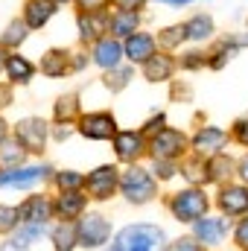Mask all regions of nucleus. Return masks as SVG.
Instances as JSON below:
<instances>
[{
	"mask_svg": "<svg viewBox=\"0 0 248 251\" xmlns=\"http://www.w3.org/2000/svg\"><path fill=\"white\" fill-rule=\"evenodd\" d=\"M47 134H50V126L41 117H24L15 123V137L18 143L29 152V155H41L44 146H47Z\"/></svg>",
	"mask_w": 248,
	"mask_h": 251,
	"instance_id": "obj_7",
	"label": "nucleus"
},
{
	"mask_svg": "<svg viewBox=\"0 0 248 251\" xmlns=\"http://www.w3.org/2000/svg\"><path fill=\"white\" fill-rule=\"evenodd\" d=\"M146 149H149V140H146L143 131H117V137H114V152L128 167L137 164Z\"/></svg>",
	"mask_w": 248,
	"mask_h": 251,
	"instance_id": "obj_11",
	"label": "nucleus"
},
{
	"mask_svg": "<svg viewBox=\"0 0 248 251\" xmlns=\"http://www.w3.org/2000/svg\"><path fill=\"white\" fill-rule=\"evenodd\" d=\"M190 59H184V67H198V64H204V59H201V53H187Z\"/></svg>",
	"mask_w": 248,
	"mask_h": 251,
	"instance_id": "obj_41",
	"label": "nucleus"
},
{
	"mask_svg": "<svg viewBox=\"0 0 248 251\" xmlns=\"http://www.w3.org/2000/svg\"><path fill=\"white\" fill-rule=\"evenodd\" d=\"M29 152L18 143V137H6L0 143V170H15V167H24V158Z\"/></svg>",
	"mask_w": 248,
	"mask_h": 251,
	"instance_id": "obj_25",
	"label": "nucleus"
},
{
	"mask_svg": "<svg viewBox=\"0 0 248 251\" xmlns=\"http://www.w3.org/2000/svg\"><path fill=\"white\" fill-rule=\"evenodd\" d=\"M85 207H88V193L85 190H67V193H59V199H56V216L64 219V222L82 219Z\"/></svg>",
	"mask_w": 248,
	"mask_h": 251,
	"instance_id": "obj_17",
	"label": "nucleus"
},
{
	"mask_svg": "<svg viewBox=\"0 0 248 251\" xmlns=\"http://www.w3.org/2000/svg\"><path fill=\"white\" fill-rule=\"evenodd\" d=\"M167 249V234L158 225L149 222H134L117 231L111 251H164Z\"/></svg>",
	"mask_w": 248,
	"mask_h": 251,
	"instance_id": "obj_1",
	"label": "nucleus"
},
{
	"mask_svg": "<svg viewBox=\"0 0 248 251\" xmlns=\"http://www.w3.org/2000/svg\"><path fill=\"white\" fill-rule=\"evenodd\" d=\"M158 3H167V6H190L193 0H158Z\"/></svg>",
	"mask_w": 248,
	"mask_h": 251,
	"instance_id": "obj_42",
	"label": "nucleus"
},
{
	"mask_svg": "<svg viewBox=\"0 0 248 251\" xmlns=\"http://www.w3.org/2000/svg\"><path fill=\"white\" fill-rule=\"evenodd\" d=\"M50 240H53V249L56 251H73V246H79V234H76V222H59L53 231H50Z\"/></svg>",
	"mask_w": 248,
	"mask_h": 251,
	"instance_id": "obj_26",
	"label": "nucleus"
},
{
	"mask_svg": "<svg viewBox=\"0 0 248 251\" xmlns=\"http://www.w3.org/2000/svg\"><path fill=\"white\" fill-rule=\"evenodd\" d=\"M73 3L79 6L82 15H102L108 9V3H114V0H73Z\"/></svg>",
	"mask_w": 248,
	"mask_h": 251,
	"instance_id": "obj_34",
	"label": "nucleus"
},
{
	"mask_svg": "<svg viewBox=\"0 0 248 251\" xmlns=\"http://www.w3.org/2000/svg\"><path fill=\"white\" fill-rule=\"evenodd\" d=\"M26 24L24 21H12L6 29H3V35H0V47L3 50H18V44H24L26 41Z\"/></svg>",
	"mask_w": 248,
	"mask_h": 251,
	"instance_id": "obj_28",
	"label": "nucleus"
},
{
	"mask_svg": "<svg viewBox=\"0 0 248 251\" xmlns=\"http://www.w3.org/2000/svg\"><path fill=\"white\" fill-rule=\"evenodd\" d=\"M228 234V222L222 216H201L198 222H193V237L201 246H219Z\"/></svg>",
	"mask_w": 248,
	"mask_h": 251,
	"instance_id": "obj_16",
	"label": "nucleus"
},
{
	"mask_svg": "<svg viewBox=\"0 0 248 251\" xmlns=\"http://www.w3.org/2000/svg\"><path fill=\"white\" fill-rule=\"evenodd\" d=\"M6 76L15 85H29L35 76V64L24 56H18V53H12V56H6Z\"/></svg>",
	"mask_w": 248,
	"mask_h": 251,
	"instance_id": "obj_21",
	"label": "nucleus"
},
{
	"mask_svg": "<svg viewBox=\"0 0 248 251\" xmlns=\"http://www.w3.org/2000/svg\"><path fill=\"white\" fill-rule=\"evenodd\" d=\"M76 26H79V38L82 41H99L102 32H108V21L102 15H82L79 12Z\"/></svg>",
	"mask_w": 248,
	"mask_h": 251,
	"instance_id": "obj_22",
	"label": "nucleus"
},
{
	"mask_svg": "<svg viewBox=\"0 0 248 251\" xmlns=\"http://www.w3.org/2000/svg\"><path fill=\"white\" fill-rule=\"evenodd\" d=\"M6 137H9V128H6V123H3V120H0V143H3Z\"/></svg>",
	"mask_w": 248,
	"mask_h": 251,
	"instance_id": "obj_43",
	"label": "nucleus"
},
{
	"mask_svg": "<svg viewBox=\"0 0 248 251\" xmlns=\"http://www.w3.org/2000/svg\"><path fill=\"white\" fill-rule=\"evenodd\" d=\"M175 173H181V170H175V161H155V176H158L161 181L173 178Z\"/></svg>",
	"mask_w": 248,
	"mask_h": 251,
	"instance_id": "obj_37",
	"label": "nucleus"
},
{
	"mask_svg": "<svg viewBox=\"0 0 248 251\" xmlns=\"http://www.w3.org/2000/svg\"><path fill=\"white\" fill-rule=\"evenodd\" d=\"M123 59H125V53H123L120 38H114V35H102L99 41H94L91 62L97 64V67H102V70H114V67H120Z\"/></svg>",
	"mask_w": 248,
	"mask_h": 251,
	"instance_id": "obj_13",
	"label": "nucleus"
},
{
	"mask_svg": "<svg viewBox=\"0 0 248 251\" xmlns=\"http://www.w3.org/2000/svg\"><path fill=\"white\" fill-rule=\"evenodd\" d=\"M50 3H56V6H59V3H70V0H50Z\"/></svg>",
	"mask_w": 248,
	"mask_h": 251,
	"instance_id": "obj_45",
	"label": "nucleus"
},
{
	"mask_svg": "<svg viewBox=\"0 0 248 251\" xmlns=\"http://www.w3.org/2000/svg\"><path fill=\"white\" fill-rule=\"evenodd\" d=\"M76 114H79V102H76L73 94H70V97H62V100L56 102V123H70Z\"/></svg>",
	"mask_w": 248,
	"mask_h": 251,
	"instance_id": "obj_30",
	"label": "nucleus"
},
{
	"mask_svg": "<svg viewBox=\"0 0 248 251\" xmlns=\"http://www.w3.org/2000/svg\"><path fill=\"white\" fill-rule=\"evenodd\" d=\"M137 24H140V15H137V12H131V9H117V12L111 15V21H108V32H111L114 38H128V35L137 32Z\"/></svg>",
	"mask_w": 248,
	"mask_h": 251,
	"instance_id": "obj_20",
	"label": "nucleus"
},
{
	"mask_svg": "<svg viewBox=\"0 0 248 251\" xmlns=\"http://www.w3.org/2000/svg\"><path fill=\"white\" fill-rule=\"evenodd\" d=\"M117 190H120V170L111 167V164H102V167L91 170L88 178H85V193H88V199H94V201H105V199H111Z\"/></svg>",
	"mask_w": 248,
	"mask_h": 251,
	"instance_id": "obj_5",
	"label": "nucleus"
},
{
	"mask_svg": "<svg viewBox=\"0 0 248 251\" xmlns=\"http://www.w3.org/2000/svg\"><path fill=\"white\" fill-rule=\"evenodd\" d=\"M18 210L24 225H47L56 213V201H50L47 196H26L18 204Z\"/></svg>",
	"mask_w": 248,
	"mask_h": 251,
	"instance_id": "obj_12",
	"label": "nucleus"
},
{
	"mask_svg": "<svg viewBox=\"0 0 248 251\" xmlns=\"http://www.w3.org/2000/svg\"><path fill=\"white\" fill-rule=\"evenodd\" d=\"M231 137H234L237 143L248 146V117H240V120L234 123V128H231Z\"/></svg>",
	"mask_w": 248,
	"mask_h": 251,
	"instance_id": "obj_38",
	"label": "nucleus"
},
{
	"mask_svg": "<svg viewBox=\"0 0 248 251\" xmlns=\"http://www.w3.org/2000/svg\"><path fill=\"white\" fill-rule=\"evenodd\" d=\"M184 29H187V38L190 41H207L213 35V18L198 12V15H193L184 24Z\"/></svg>",
	"mask_w": 248,
	"mask_h": 251,
	"instance_id": "obj_27",
	"label": "nucleus"
},
{
	"mask_svg": "<svg viewBox=\"0 0 248 251\" xmlns=\"http://www.w3.org/2000/svg\"><path fill=\"white\" fill-rule=\"evenodd\" d=\"M123 53L131 64H146L158 53V38L149 32H134L123 41Z\"/></svg>",
	"mask_w": 248,
	"mask_h": 251,
	"instance_id": "obj_15",
	"label": "nucleus"
},
{
	"mask_svg": "<svg viewBox=\"0 0 248 251\" xmlns=\"http://www.w3.org/2000/svg\"><path fill=\"white\" fill-rule=\"evenodd\" d=\"M76 234H79V246L88 251L102 249L111 240V222L105 213H85L76 222Z\"/></svg>",
	"mask_w": 248,
	"mask_h": 251,
	"instance_id": "obj_4",
	"label": "nucleus"
},
{
	"mask_svg": "<svg viewBox=\"0 0 248 251\" xmlns=\"http://www.w3.org/2000/svg\"><path fill=\"white\" fill-rule=\"evenodd\" d=\"M128 76H131V70H128V67H114V70H108L105 85H108L111 91H120V88L128 85Z\"/></svg>",
	"mask_w": 248,
	"mask_h": 251,
	"instance_id": "obj_33",
	"label": "nucleus"
},
{
	"mask_svg": "<svg viewBox=\"0 0 248 251\" xmlns=\"http://www.w3.org/2000/svg\"><path fill=\"white\" fill-rule=\"evenodd\" d=\"M216 204L228 216H246L248 213V184H222Z\"/></svg>",
	"mask_w": 248,
	"mask_h": 251,
	"instance_id": "obj_14",
	"label": "nucleus"
},
{
	"mask_svg": "<svg viewBox=\"0 0 248 251\" xmlns=\"http://www.w3.org/2000/svg\"><path fill=\"white\" fill-rule=\"evenodd\" d=\"M44 225H24L21 222V228L9 237V243L3 246V251H26V249H32L41 237H44Z\"/></svg>",
	"mask_w": 248,
	"mask_h": 251,
	"instance_id": "obj_19",
	"label": "nucleus"
},
{
	"mask_svg": "<svg viewBox=\"0 0 248 251\" xmlns=\"http://www.w3.org/2000/svg\"><path fill=\"white\" fill-rule=\"evenodd\" d=\"M173 70H175V62L170 56H164V53H155L149 62L143 64V76L149 82H167L173 76Z\"/></svg>",
	"mask_w": 248,
	"mask_h": 251,
	"instance_id": "obj_24",
	"label": "nucleus"
},
{
	"mask_svg": "<svg viewBox=\"0 0 248 251\" xmlns=\"http://www.w3.org/2000/svg\"><path fill=\"white\" fill-rule=\"evenodd\" d=\"M120 193L125 196L128 204H146L158 196V181L149 170L131 164L125 173H120Z\"/></svg>",
	"mask_w": 248,
	"mask_h": 251,
	"instance_id": "obj_2",
	"label": "nucleus"
},
{
	"mask_svg": "<svg viewBox=\"0 0 248 251\" xmlns=\"http://www.w3.org/2000/svg\"><path fill=\"white\" fill-rule=\"evenodd\" d=\"M164 251H204V246H201L196 237H178V240L167 243V249Z\"/></svg>",
	"mask_w": 248,
	"mask_h": 251,
	"instance_id": "obj_35",
	"label": "nucleus"
},
{
	"mask_svg": "<svg viewBox=\"0 0 248 251\" xmlns=\"http://www.w3.org/2000/svg\"><path fill=\"white\" fill-rule=\"evenodd\" d=\"M21 219V210L12 204H0V234H12Z\"/></svg>",
	"mask_w": 248,
	"mask_h": 251,
	"instance_id": "obj_32",
	"label": "nucleus"
},
{
	"mask_svg": "<svg viewBox=\"0 0 248 251\" xmlns=\"http://www.w3.org/2000/svg\"><path fill=\"white\" fill-rule=\"evenodd\" d=\"M53 178H56V187L62 193H67V190H85V178L88 176H82L76 170H64V173H56Z\"/></svg>",
	"mask_w": 248,
	"mask_h": 251,
	"instance_id": "obj_29",
	"label": "nucleus"
},
{
	"mask_svg": "<svg viewBox=\"0 0 248 251\" xmlns=\"http://www.w3.org/2000/svg\"><path fill=\"white\" fill-rule=\"evenodd\" d=\"M246 251H248V249H246Z\"/></svg>",
	"mask_w": 248,
	"mask_h": 251,
	"instance_id": "obj_46",
	"label": "nucleus"
},
{
	"mask_svg": "<svg viewBox=\"0 0 248 251\" xmlns=\"http://www.w3.org/2000/svg\"><path fill=\"white\" fill-rule=\"evenodd\" d=\"M234 243H237L243 251L248 249V213L237 222V225H234Z\"/></svg>",
	"mask_w": 248,
	"mask_h": 251,
	"instance_id": "obj_36",
	"label": "nucleus"
},
{
	"mask_svg": "<svg viewBox=\"0 0 248 251\" xmlns=\"http://www.w3.org/2000/svg\"><path fill=\"white\" fill-rule=\"evenodd\" d=\"M79 134L88 140H111L117 137V120L108 111H91L79 117Z\"/></svg>",
	"mask_w": 248,
	"mask_h": 251,
	"instance_id": "obj_9",
	"label": "nucleus"
},
{
	"mask_svg": "<svg viewBox=\"0 0 248 251\" xmlns=\"http://www.w3.org/2000/svg\"><path fill=\"white\" fill-rule=\"evenodd\" d=\"M237 176L243 178V184H248V152L240 158V164H237Z\"/></svg>",
	"mask_w": 248,
	"mask_h": 251,
	"instance_id": "obj_40",
	"label": "nucleus"
},
{
	"mask_svg": "<svg viewBox=\"0 0 248 251\" xmlns=\"http://www.w3.org/2000/svg\"><path fill=\"white\" fill-rule=\"evenodd\" d=\"M50 167H15V170H0V190H29L50 178Z\"/></svg>",
	"mask_w": 248,
	"mask_h": 251,
	"instance_id": "obj_8",
	"label": "nucleus"
},
{
	"mask_svg": "<svg viewBox=\"0 0 248 251\" xmlns=\"http://www.w3.org/2000/svg\"><path fill=\"white\" fill-rule=\"evenodd\" d=\"M167 207H170L173 219L193 225V222H198L201 216H207L210 201H207V193H204V190L187 187V190H178L175 196H170V204H167Z\"/></svg>",
	"mask_w": 248,
	"mask_h": 251,
	"instance_id": "obj_3",
	"label": "nucleus"
},
{
	"mask_svg": "<svg viewBox=\"0 0 248 251\" xmlns=\"http://www.w3.org/2000/svg\"><path fill=\"white\" fill-rule=\"evenodd\" d=\"M53 15H56V3H50V0H26L24 3V24L29 29H41L44 24H50Z\"/></svg>",
	"mask_w": 248,
	"mask_h": 251,
	"instance_id": "obj_18",
	"label": "nucleus"
},
{
	"mask_svg": "<svg viewBox=\"0 0 248 251\" xmlns=\"http://www.w3.org/2000/svg\"><path fill=\"white\" fill-rule=\"evenodd\" d=\"M158 41L164 44V47H178L181 41H187V29H184V24H175V26H167L161 35H158Z\"/></svg>",
	"mask_w": 248,
	"mask_h": 251,
	"instance_id": "obj_31",
	"label": "nucleus"
},
{
	"mask_svg": "<svg viewBox=\"0 0 248 251\" xmlns=\"http://www.w3.org/2000/svg\"><path fill=\"white\" fill-rule=\"evenodd\" d=\"M0 70H6V59H3V50H0Z\"/></svg>",
	"mask_w": 248,
	"mask_h": 251,
	"instance_id": "obj_44",
	"label": "nucleus"
},
{
	"mask_svg": "<svg viewBox=\"0 0 248 251\" xmlns=\"http://www.w3.org/2000/svg\"><path fill=\"white\" fill-rule=\"evenodd\" d=\"M114 6H117V9H131V12H137V9L146 6V0H114Z\"/></svg>",
	"mask_w": 248,
	"mask_h": 251,
	"instance_id": "obj_39",
	"label": "nucleus"
},
{
	"mask_svg": "<svg viewBox=\"0 0 248 251\" xmlns=\"http://www.w3.org/2000/svg\"><path fill=\"white\" fill-rule=\"evenodd\" d=\"M70 70V53L64 50H47L41 59V73L47 79H62L64 73Z\"/></svg>",
	"mask_w": 248,
	"mask_h": 251,
	"instance_id": "obj_23",
	"label": "nucleus"
},
{
	"mask_svg": "<svg viewBox=\"0 0 248 251\" xmlns=\"http://www.w3.org/2000/svg\"><path fill=\"white\" fill-rule=\"evenodd\" d=\"M225 143H228V131L219 128V126H201L193 134V140H190V146H193V152L198 158H216V155H222Z\"/></svg>",
	"mask_w": 248,
	"mask_h": 251,
	"instance_id": "obj_10",
	"label": "nucleus"
},
{
	"mask_svg": "<svg viewBox=\"0 0 248 251\" xmlns=\"http://www.w3.org/2000/svg\"><path fill=\"white\" fill-rule=\"evenodd\" d=\"M149 152L155 161H178L187 152V137L178 128H161L158 134L149 137Z\"/></svg>",
	"mask_w": 248,
	"mask_h": 251,
	"instance_id": "obj_6",
	"label": "nucleus"
}]
</instances>
